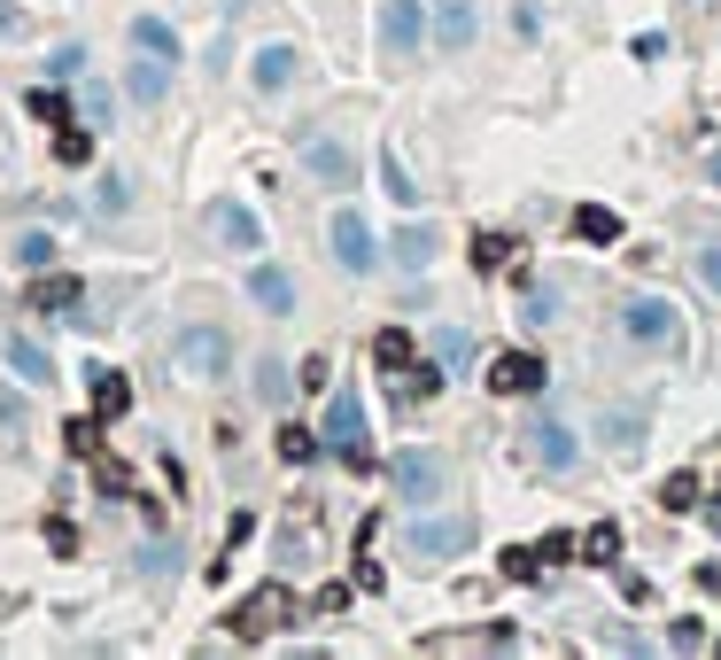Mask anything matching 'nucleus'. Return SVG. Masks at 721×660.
I'll return each instance as SVG.
<instances>
[{
  "label": "nucleus",
  "mask_w": 721,
  "mask_h": 660,
  "mask_svg": "<svg viewBox=\"0 0 721 660\" xmlns=\"http://www.w3.org/2000/svg\"><path fill=\"white\" fill-rule=\"evenodd\" d=\"M326 257H334V273H349V280H373L381 273V233H373V218L357 210V202H341L334 218H326Z\"/></svg>",
  "instance_id": "1"
},
{
  "label": "nucleus",
  "mask_w": 721,
  "mask_h": 660,
  "mask_svg": "<svg viewBox=\"0 0 721 660\" xmlns=\"http://www.w3.org/2000/svg\"><path fill=\"white\" fill-rule=\"evenodd\" d=\"M388 498H404L411 513H419V506H442V498H450V459L427 451V443L388 451Z\"/></svg>",
  "instance_id": "2"
},
{
  "label": "nucleus",
  "mask_w": 721,
  "mask_h": 660,
  "mask_svg": "<svg viewBox=\"0 0 721 660\" xmlns=\"http://www.w3.org/2000/svg\"><path fill=\"white\" fill-rule=\"evenodd\" d=\"M318 436H326V451L341 459V466H357V474H365L373 466V428H365V396H357L349 381L341 389H326V420H318Z\"/></svg>",
  "instance_id": "3"
},
{
  "label": "nucleus",
  "mask_w": 721,
  "mask_h": 660,
  "mask_svg": "<svg viewBox=\"0 0 721 660\" xmlns=\"http://www.w3.org/2000/svg\"><path fill=\"white\" fill-rule=\"evenodd\" d=\"M613 326H620V343H637V350H675L683 343V311L667 303V296H620V311H613Z\"/></svg>",
  "instance_id": "4"
},
{
  "label": "nucleus",
  "mask_w": 721,
  "mask_h": 660,
  "mask_svg": "<svg viewBox=\"0 0 721 660\" xmlns=\"http://www.w3.org/2000/svg\"><path fill=\"white\" fill-rule=\"evenodd\" d=\"M474 544H481V521H474V513H427V506H419L411 529H404V552H411V559H466Z\"/></svg>",
  "instance_id": "5"
},
{
  "label": "nucleus",
  "mask_w": 721,
  "mask_h": 660,
  "mask_svg": "<svg viewBox=\"0 0 721 660\" xmlns=\"http://www.w3.org/2000/svg\"><path fill=\"white\" fill-rule=\"evenodd\" d=\"M171 366L178 373H187V381H225L233 373V335H225V326H210V319H195V326H178V335H171Z\"/></svg>",
  "instance_id": "6"
},
{
  "label": "nucleus",
  "mask_w": 721,
  "mask_h": 660,
  "mask_svg": "<svg viewBox=\"0 0 721 660\" xmlns=\"http://www.w3.org/2000/svg\"><path fill=\"white\" fill-rule=\"evenodd\" d=\"M373 47H381V62H419V47H434V32H427V0H381Z\"/></svg>",
  "instance_id": "7"
},
{
  "label": "nucleus",
  "mask_w": 721,
  "mask_h": 660,
  "mask_svg": "<svg viewBox=\"0 0 721 660\" xmlns=\"http://www.w3.org/2000/svg\"><path fill=\"white\" fill-rule=\"evenodd\" d=\"M295 163H303L318 187H334V195H349V187H357V148H349L341 132L303 125V132H295Z\"/></svg>",
  "instance_id": "8"
},
{
  "label": "nucleus",
  "mask_w": 721,
  "mask_h": 660,
  "mask_svg": "<svg viewBox=\"0 0 721 660\" xmlns=\"http://www.w3.org/2000/svg\"><path fill=\"white\" fill-rule=\"evenodd\" d=\"M280 622H295V591H288V583H256V591L225 614V629H233L241 645H264Z\"/></svg>",
  "instance_id": "9"
},
{
  "label": "nucleus",
  "mask_w": 721,
  "mask_h": 660,
  "mask_svg": "<svg viewBox=\"0 0 721 660\" xmlns=\"http://www.w3.org/2000/svg\"><path fill=\"white\" fill-rule=\"evenodd\" d=\"M520 451L544 466V474H574V466H582V436H574L567 420H551V412H535V420L520 428Z\"/></svg>",
  "instance_id": "10"
},
{
  "label": "nucleus",
  "mask_w": 721,
  "mask_h": 660,
  "mask_svg": "<svg viewBox=\"0 0 721 660\" xmlns=\"http://www.w3.org/2000/svg\"><path fill=\"white\" fill-rule=\"evenodd\" d=\"M202 225H210L218 250H241V257H256V250H264V218H256L248 202H233V195H218V202L202 210Z\"/></svg>",
  "instance_id": "11"
},
{
  "label": "nucleus",
  "mask_w": 721,
  "mask_h": 660,
  "mask_svg": "<svg viewBox=\"0 0 721 660\" xmlns=\"http://www.w3.org/2000/svg\"><path fill=\"white\" fill-rule=\"evenodd\" d=\"M481 381H489V396H544L551 389V366L535 358V350H497Z\"/></svg>",
  "instance_id": "12"
},
{
  "label": "nucleus",
  "mask_w": 721,
  "mask_h": 660,
  "mask_svg": "<svg viewBox=\"0 0 721 660\" xmlns=\"http://www.w3.org/2000/svg\"><path fill=\"white\" fill-rule=\"evenodd\" d=\"M241 288H248V303H256L264 319H295V303H303V288H295V273H288V265H272V257H256Z\"/></svg>",
  "instance_id": "13"
},
{
  "label": "nucleus",
  "mask_w": 721,
  "mask_h": 660,
  "mask_svg": "<svg viewBox=\"0 0 721 660\" xmlns=\"http://www.w3.org/2000/svg\"><path fill=\"white\" fill-rule=\"evenodd\" d=\"M427 32H434L442 55H474V39H481V9H474V0H427Z\"/></svg>",
  "instance_id": "14"
},
{
  "label": "nucleus",
  "mask_w": 721,
  "mask_h": 660,
  "mask_svg": "<svg viewBox=\"0 0 721 660\" xmlns=\"http://www.w3.org/2000/svg\"><path fill=\"white\" fill-rule=\"evenodd\" d=\"M295 70H303V47L272 39V47H256V55H248V86H256V94H288V86H295Z\"/></svg>",
  "instance_id": "15"
},
{
  "label": "nucleus",
  "mask_w": 721,
  "mask_h": 660,
  "mask_svg": "<svg viewBox=\"0 0 721 660\" xmlns=\"http://www.w3.org/2000/svg\"><path fill=\"white\" fill-rule=\"evenodd\" d=\"M434 257H442V233H434V225H396V233H388V265H396V273L419 280V273H434Z\"/></svg>",
  "instance_id": "16"
},
{
  "label": "nucleus",
  "mask_w": 721,
  "mask_h": 660,
  "mask_svg": "<svg viewBox=\"0 0 721 660\" xmlns=\"http://www.w3.org/2000/svg\"><path fill=\"white\" fill-rule=\"evenodd\" d=\"M0 358H9V373H16L24 389H55V358H47L32 335H0Z\"/></svg>",
  "instance_id": "17"
},
{
  "label": "nucleus",
  "mask_w": 721,
  "mask_h": 660,
  "mask_svg": "<svg viewBox=\"0 0 721 660\" xmlns=\"http://www.w3.org/2000/svg\"><path fill=\"white\" fill-rule=\"evenodd\" d=\"M644 428H652V420H644V412H628V404H605V412H597V436H605V451H620V459L644 451Z\"/></svg>",
  "instance_id": "18"
},
{
  "label": "nucleus",
  "mask_w": 721,
  "mask_h": 660,
  "mask_svg": "<svg viewBox=\"0 0 721 660\" xmlns=\"http://www.w3.org/2000/svg\"><path fill=\"white\" fill-rule=\"evenodd\" d=\"M427 358L450 373V381H458L474 358H481V343H474V326H434V343H427Z\"/></svg>",
  "instance_id": "19"
},
{
  "label": "nucleus",
  "mask_w": 721,
  "mask_h": 660,
  "mask_svg": "<svg viewBox=\"0 0 721 660\" xmlns=\"http://www.w3.org/2000/svg\"><path fill=\"white\" fill-rule=\"evenodd\" d=\"M85 303V288L70 280V273H47V280H32V296H24V311H39V319H62V311H78Z\"/></svg>",
  "instance_id": "20"
},
{
  "label": "nucleus",
  "mask_w": 721,
  "mask_h": 660,
  "mask_svg": "<svg viewBox=\"0 0 721 660\" xmlns=\"http://www.w3.org/2000/svg\"><path fill=\"white\" fill-rule=\"evenodd\" d=\"M85 389H94V412H102V420H125V412H132V381H125L117 366H94V373H85Z\"/></svg>",
  "instance_id": "21"
},
{
  "label": "nucleus",
  "mask_w": 721,
  "mask_h": 660,
  "mask_svg": "<svg viewBox=\"0 0 721 660\" xmlns=\"http://www.w3.org/2000/svg\"><path fill=\"white\" fill-rule=\"evenodd\" d=\"M132 47H140V55H163V62L187 55V47H178V24H171V16H132Z\"/></svg>",
  "instance_id": "22"
},
{
  "label": "nucleus",
  "mask_w": 721,
  "mask_h": 660,
  "mask_svg": "<svg viewBox=\"0 0 721 660\" xmlns=\"http://www.w3.org/2000/svg\"><path fill=\"white\" fill-rule=\"evenodd\" d=\"M125 94H132L140 109H155V102L171 94V70H163V55H148V62H132V70H125Z\"/></svg>",
  "instance_id": "23"
},
{
  "label": "nucleus",
  "mask_w": 721,
  "mask_h": 660,
  "mask_svg": "<svg viewBox=\"0 0 721 660\" xmlns=\"http://www.w3.org/2000/svg\"><path fill=\"white\" fill-rule=\"evenodd\" d=\"M295 389H303V373H288V358H256V404H272V412H280Z\"/></svg>",
  "instance_id": "24"
},
{
  "label": "nucleus",
  "mask_w": 721,
  "mask_h": 660,
  "mask_svg": "<svg viewBox=\"0 0 721 660\" xmlns=\"http://www.w3.org/2000/svg\"><path fill=\"white\" fill-rule=\"evenodd\" d=\"M574 241H590V250H613L620 241V218L605 202H574Z\"/></svg>",
  "instance_id": "25"
},
{
  "label": "nucleus",
  "mask_w": 721,
  "mask_h": 660,
  "mask_svg": "<svg viewBox=\"0 0 721 660\" xmlns=\"http://www.w3.org/2000/svg\"><path fill=\"white\" fill-rule=\"evenodd\" d=\"M373 366L381 373H411L419 366V343L404 335V326H381V335H373Z\"/></svg>",
  "instance_id": "26"
},
{
  "label": "nucleus",
  "mask_w": 721,
  "mask_h": 660,
  "mask_svg": "<svg viewBox=\"0 0 721 660\" xmlns=\"http://www.w3.org/2000/svg\"><path fill=\"white\" fill-rule=\"evenodd\" d=\"M24 109H32L39 125H55V132H62V125H78V102H70L62 86H32V94H24Z\"/></svg>",
  "instance_id": "27"
},
{
  "label": "nucleus",
  "mask_w": 721,
  "mask_h": 660,
  "mask_svg": "<svg viewBox=\"0 0 721 660\" xmlns=\"http://www.w3.org/2000/svg\"><path fill=\"white\" fill-rule=\"evenodd\" d=\"M582 567H620V529L613 521H590L582 529Z\"/></svg>",
  "instance_id": "28"
},
{
  "label": "nucleus",
  "mask_w": 721,
  "mask_h": 660,
  "mask_svg": "<svg viewBox=\"0 0 721 660\" xmlns=\"http://www.w3.org/2000/svg\"><path fill=\"white\" fill-rule=\"evenodd\" d=\"M9 257H16L24 273H55V257H62V250H55V233H39V225H32V233H16V250H9Z\"/></svg>",
  "instance_id": "29"
},
{
  "label": "nucleus",
  "mask_w": 721,
  "mask_h": 660,
  "mask_svg": "<svg viewBox=\"0 0 721 660\" xmlns=\"http://www.w3.org/2000/svg\"><path fill=\"white\" fill-rule=\"evenodd\" d=\"M512 257H520L512 233H474V273H504Z\"/></svg>",
  "instance_id": "30"
},
{
  "label": "nucleus",
  "mask_w": 721,
  "mask_h": 660,
  "mask_svg": "<svg viewBox=\"0 0 721 660\" xmlns=\"http://www.w3.org/2000/svg\"><path fill=\"white\" fill-rule=\"evenodd\" d=\"M318 451H326V436H318V428H295V420L280 428V459H288V466H311Z\"/></svg>",
  "instance_id": "31"
},
{
  "label": "nucleus",
  "mask_w": 721,
  "mask_h": 660,
  "mask_svg": "<svg viewBox=\"0 0 721 660\" xmlns=\"http://www.w3.org/2000/svg\"><path fill=\"white\" fill-rule=\"evenodd\" d=\"M381 187H388V202H404V210L419 202V187H411V172H404V155H396V148H381Z\"/></svg>",
  "instance_id": "32"
},
{
  "label": "nucleus",
  "mask_w": 721,
  "mask_h": 660,
  "mask_svg": "<svg viewBox=\"0 0 721 660\" xmlns=\"http://www.w3.org/2000/svg\"><path fill=\"white\" fill-rule=\"evenodd\" d=\"M698 498H706L698 474H667V482H660V506H667V513H698Z\"/></svg>",
  "instance_id": "33"
},
{
  "label": "nucleus",
  "mask_w": 721,
  "mask_h": 660,
  "mask_svg": "<svg viewBox=\"0 0 721 660\" xmlns=\"http://www.w3.org/2000/svg\"><path fill=\"white\" fill-rule=\"evenodd\" d=\"M78 117H85V125H109V117H117V94L102 86V78H85V94H78Z\"/></svg>",
  "instance_id": "34"
},
{
  "label": "nucleus",
  "mask_w": 721,
  "mask_h": 660,
  "mask_svg": "<svg viewBox=\"0 0 721 660\" xmlns=\"http://www.w3.org/2000/svg\"><path fill=\"white\" fill-rule=\"evenodd\" d=\"M713 645V629L698 622V614H683V622H667V652H706Z\"/></svg>",
  "instance_id": "35"
},
{
  "label": "nucleus",
  "mask_w": 721,
  "mask_h": 660,
  "mask_svg": "<svg viewBox=\"0 0 721 660\" xmlns=\"http://www.w3.org/2000/svg\"><path fill=\"white\" fill-rule=\"evenodd\" d=\"M55 155L70 163V172H78V163H94V132H78V125H62V132H55Z\"/></svg>",
  "instance_id": "36"
},
{
  "label": "nucleus",
  "mask_w": 721,
  "mask_h": 660,
  "mask_svg": "<svg viewBox=\"0 0 721 660\" xmlns=\"http://www.w3.org/2000/svg\"><path fill=\"white\" fill-rule=\"evenodd\" d=\"M520 319H527V326H551V319H559V288H527Z\"/></svg>",
  "instance_id": "37"
},
{
  "label": "nucleus",
  "mask_w": 721,
  "mask_h": 660,
  "mask_svg": "<svg viewBox=\"0 0 721 660\" xmlns=\"http://www.w3.org/2000/svg\"><path fill=\"white\" fill-rule=\"evenodd\" d=\"M47 78H85V47H78V39H62V47L47 55Z\"/></svg>",
  "instance_id": "38"
},
{
  "label": "nucleus",
  "mask_w": 721,
  "mask_h": 660,
  "mask_svg": "<svg viewBox=\"0 0 721 660\" xmlns=\"http://www.w3.org/2000/svg\"><path fill=\"white\" fill-rule=\"evenodd\" d=\"M62 436H70V451H78V459H94V443H102V412H94V420H70Z\"/></svg>",
  "instance_id": "39"
},
{
  "label": "nucleus",
  "mask_w": 721,
  "mask_h": 660,
  "mask_svg": "<svg viewBox=\"0 0 721 660\" xmlns=\"http://www.w3.org/2000/svg\"><path fill=\"white\" fill-rule=\"evenodd\" d=\"M94 210H109V218H125V210H132V195H125V180H117V172L102 180V195H94Z\"/></svg>",
  "instance_id": "40"
},
{
  "label": "nucleus",
  "mask_w": 721,
  "mask_h": 660,
  "mask_svg": "<svg viewBox=\"0 0 721 660\" xmlns=\"http://www.w3.org/2000/svg\"><path fill=\"white\" fill-rule=\"evenodd\" d=\"M535 567H544V552H520V544L504 552V575H512V583H527V575H535Z\"/></svg>",
  "instance_id": "41"
},
{
  "label": "nucleus",
  "mask_w": 721,
  "mask_h": 660,
  "mask_svg": "<svg viewBox=\"0 0 721 660\" xmlns=\"http://www.w3.org/2000/svg\"><path fill=\"white\" fill-rule=\"evenodd\" d=\"M628 55H637V62H660V55H667V32H637V39H628Z\"/></svg>",
  "instance_id": "42"
},
{
  "label": "nucleus",
  "mask_w": 721,
  "mask_h": 660,
  "mask_svg": "<svg viewBox=\"0 0 721 660\" xmlns=\"http://www.w3.org/2000/svg\"><path fill=\"white\" fill-rule=\"evenodd\" d=\"M535 552H544V567H559V559H574V552H582V544H574V536H567V529H559V536H544V544H535Z\"/></svg>",
  "instance_id": "43"
},
{
  "label": "nucleus",
  "mask_w": 721,
  "mask_h": 660,
  "mask_svg": "<svg viewBox=\"0 0 721 660\" xmlns=\"http://www.w3.org/2000/svg\"><path fill=\"white\" fill-rule=\"evenodd\" d=\"M24 32H32V16L16 9V0H0V39H24Z\"/></svg>",
  "instance_id": "44"
},
{
  "label": "nucleus",
  "mask_w": 721,
  "mask_h": 660,
  "mask_svg": "<svg viewBox=\"0 0 721 660\" xmlns=\"http://www.w3.org/2000/svg\"><path fill=\"white\" fill-rule=\"evenodd\" d=\"M698 591H706V599H721V559H706V567H698Z\"/></svg>",
  "instance_id": "45"
},
{
  "label": "nucleus",
  "mask_w": 721,
  "mask_h": 660,
  "mask_svg": "<svg viewBox=\"0 0 721 660\" xmlns=\"http://www.w3.org/2000/svg\"><path fill=\"white\" fill-rule=\"evenodd\" d=\"M698 521H706V529L721 536V498H698Z\"/></svg>",
  "instance_id": "46"
},
{
  "label": "nucleus",
  "mask_w": 721,
  "mask_h": 660,
  "mask_svg": "<svg viewBox=\"0 0 721 660\" xmlns=\"http://www.w3.org/2000/svg\"><path fill=\"white\" fill-rule=\"evenodd\" d=\"M698 180H706V187H721V148H713V155L698 163Z\"/></svg>",
  "instance_id": "47"
},
{
  "label": "nucleus",
  "mask_w": 721,
  "mask_h": 660,
  "mask_svg": "<svg viewBox=\"0 0 721 660\" xmlns=\"http://www.w3.org/2000/svg\"><path fill=\"white\" fill-rule=\"evenodd\" d=\"M0 420H24V404H16L9 389H0Z\"/></svg>",
  "instance_id": "48"
},
{
  "label": "nucleus",
  "mask_w": 721,
  "mask_h": 660,
  "mask_svg": "<svg viewBox=\"0 0 721 660\" xmlns=\"http://www.w3.org/2000/svg\"><path fill=\"white\" fill-rule=\"evenodd\" d=\"M713 652H721V637H713Z\"/></svg>",
  "instance_id": "49"
}]
</instances>
